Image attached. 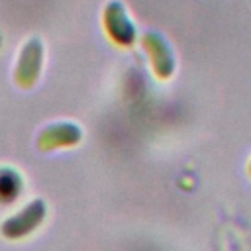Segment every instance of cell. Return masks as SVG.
I'll return each mask as SVG.
<instances>
[{"instance_id":"cell-4","label":"cell","mask_w":251,"mask_h":251,"mask_svg":"<svg viewBox=\"0 0 251 251\" xmlns=\"http://www.w3.org/2000/svg\"><path fill=\"white\" fill-rule=\"evenodd\" d=\"M41 63H43V45L37 37L27 39V43L24 45L16 71H14V78L22 88H29L37 82L39 73H41Z\"/></svg>"},{"instance_id":"cell-1","label":"cell","mask_w":251,"mask_h":251,"mask_svg":"<svg viewBox=\"0 0 251 251\" xmlns=\"http://www.w3.org/2000/svg\"><path fill=\"white\" fill-rule=\"evenodd\" d=\"M45 214H47V208L43 200H31L24 210L10 216L0 226V231L6 239H24L41 226V222L45 220Z\"/></svg>"},{"instance_id":"cell-5","label":"cell","mask_w":251,"mask_h":251,"mask_svg":"<svg viewBox=\"0 0 251 251\" xmlns=\"http://www.w3.org/2000/svg\"><path fill=\"white\" fill-rule=\"evenodd\" d=\"M82 139V131L75 124H51L47 126L39 137L37 145L41 151H51L59 147H73Z\"/></svg>"},{"instance_id":"cell-6","label":"cell","mask_w":251,"mask_h":251,"mask_svg":"<svg viewBox=\"0 0 251 251\" xmlns=\"http://www.w3.org/2000/svg\"><path fill=\"white\" fill-rule=\"evenodd\" d=\"M247 175L251 176V157H249V161H247Z\"/></svg>"},{"instance_id":"cell-2","label":"cell","mask_w":251,"mask_h":251,"mask_svg":"<svg viewBox=\"0 0 251 251\" xmlns=\"http://www.w3.org/2000/svg\"><path fill=\"white\" fill-rule=\"evenodd\" d=\"M102 22H104V27H106L108 37H110L116 45H122V47L133 45V41H135V37H137V31H135V25H133V22L129 20L127 10L124 8L122 2L110 0V2L106 4V8H104Z\"/></svg>"},{"instance_id":"cell-3","label":"cell","mask_w":251,"mask_h":251,"mask_svg":"<svg viewBox=\"0 0 251 251\" xmlns=\"http://www.w3.org/2000/svg\"><path fill=\"white\" fill-rule=\"evenodd\" d=\"M141 43L151 59L155 76H159L161 80L171 78L176 69V59H175V53H173L169 41L157 31H145L141 37Z\"/></svg>"}]
</instances>
